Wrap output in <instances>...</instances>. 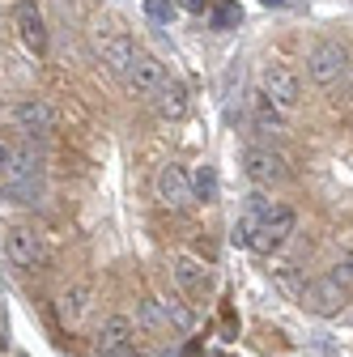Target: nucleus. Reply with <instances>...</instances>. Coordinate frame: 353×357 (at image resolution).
<instances>
[{
	"instance_id": "obj_1",
	"label": "nucleus",
	"mask_w": 353,
	"mask_h": 357,
	"mask_svg": "<svg viewBox=\"0 0 353 357\" xmlns=\"http://www.w3.org/2000/svg\"><path fill=\"white\" fill-rule=\"evenodd\" d=\"M260 94L273 98V107L290 115V111H298V102H302V81H298V73L285 68V64H264V68H260Z\"/></svg>"
},
{
	"instance_id": "obj_2",
	"label": "nucleus",
	"mask_w": 353,
	"mask_h": 357,
	"mask_svg": "<svg viewBox=\"0 0 353 357\" xmlns=\"http://www.w3.org/2000/svg\"><path fill=\"white\" fill-rule=\"evenodd\" d=\"M294 226H298V213H294L290 204H273V213L264 217L260 230L251 234V251H255V255H273V251H281V247L290 243Z\"/></svg>"
},
{
	"instance_id": "obj_3",
	"label": "nucleus",
	"mask_w": 353,
	"mask_h": 357,
	"mask_svg": "<svg viewBox=\"0 0 353 357\" xmlns=\"http://www.w3.org/2000/svg\"><path fill=\"white\" fill-rule=\"evenodd\" d=\"M306 73H311L315 85L332 89V85H340L349 77V52L340 47V43H320V47L306 56Z\"/></svg>"
},
{
	"instance_id": "obj_4",
	"label": "nucleus",
	"mask_w": 353,
	"mask_h": 357,
	"mask_svg": "<svg viewBox=\"0 0 353 357\" xmlns=\"http://www.w3.org/2000/svg\"><path fill=\"white\" fill-rule=\"evenodd\" d=\"M243 170H247V178H251L255 188H277V183H285V178H290L285 158L277 149H269V145H251L243 153Z\"/></svg>"
},
{
	"instance_id": "obj_5",
	"label": "nucleus",
	"mask_w": 353,
	"mask_h": 357,
	"mask_svg": "<svg viewBox=\"0 0 353 357\" xmlns=\"http://www.w3.org/2000/svg\"><path fill=\"white\" fill-rule=\"evenodd\" d=\"M162 85H166L162 60L149 56V52H137V60H132L128 73H123V89H128V94H137V98H153Z\"/></svg>"
},
{
	"instance_id": "obj_6",
	"label": "nucleus",
	"mask_w": 353,
	"mask_h": 357,
	"mask_svg": "<svg viewBox=\"0 0 353 357\" xmlns=\"http://www.w3.org/2000/svg\"><path fill=\"white\" fill-rule=\"evenodd\" d=\"M13 123L26 132V137L34 141H43V137H52L56 132V123H60V115H56V107L47 102V98H22L17 107H13Z\"/></svg>"
},
{
	"instance_id": "obj_7",
	"label": "nucleus",
	"mask_w": 353,
	"mask_h": 357,
	"mask_svg": "<svg viewBox=\"0 0 353 357\" xmlns=\"http://www.w3.org/2000/svg\"><path fill=\"white\" fill-rule=\"evenodd\" d=\"M345 302H349V289L336 285L332 277H315V281H306V289H302V306L311 310V315H324V319L340 315Z\"/></svg>"
},
{
	"instance_id": "obj_8",
	"label": "nucleus",
	"mask_w": 353,
	"mask_h": 357,
	"mask_svg": "<svg viewBox=\"0 0 353 357\" xmlns=\"http://www.w3.org/2000/svg\"><path fill=\"white\" fill-rule=\"evenodd\" d=\"M90 310H94V289H90V285H68V289L56 298V319H60V328H64V332L85 328Z\"/></svg>"
},
{
	"instance_id": "obj_9",
	"label": "nucleus",
	"mask_w": 353,
	"mask_h": 357,
	"mask_svg": "<svg viewBox=\"0 0 353 357\" xmlns=\"http://www.w3.org/2000/svg\"><path fill=\"white\" fill-rule=\"evenodd\" d=\"M5 255L17 264V268H38L47 259V247H43V234L34 226H13L5 234Z\"/></svg>"
},
{
	"instance_id": "obj_10",
	"label": "nucleus",
	"mask_w": 353,
	"mask_h": 357,
	"mask_svg": "<svg viewBox=\"0 0 353 357\" xmlns=\"http://www.w3.org/2000/svg\"><path fill=\"white\" fill-rule=\"evenodd\" d=\"M158 200H162L170 213H183L188 204H196L192 178H188L183 166H162V170H158Z\"/></svg>"
},
{
	"instance_id": "obj_11",
	"label": "nucleus",
	"mask_w": 353,
	"mask_h": 357,
	"mask_svg": "<svg viewBox=\"0 0 353 357\" xmlns=\"http://www.w3.org/2000/svg\"><path fill=\"white\" fill-rule=\"evenodd\" d=\"M132 336H137L132 319H128V315H111V319L94 332V353H98V357H123V353H132Z\"/></svg>"
},
{
	"instance_id": "obj_12",
	"label": "nucleus",
	"mask_w": 353,
	"mask_h": 357,
	"mask_svg": "<svg viewBox=\"0 0 353 357\" xmlns=\"http://www.w3.org/2000/svg\"><path fill=\"white\" fill-rule=\"evenodd\" d=\"M94 52H98V60L107 64V73H115L119 81H123V73H128V64L137 60V47H132V38L128 34H94Z\"/></svg>"
},
{
	"instance_id": "obj_13",
	"label": "nucleus",
	"mask_w": 353,
	"mask_h": 357,
	"mask_svg": "<svg viewBox=\"0 0 353 357\" xmlns=\"http://www.w3.org/2000/svg\"><path fill=\"white\" fill-rule=\"evenodd\" d=\"M273 213V200L264 196V192H251L247 200H243V213H239V221H234V230H230V243L234 247H251V234L260 230V221Z\"/></svg>"
},
{
	"instance_id": "obj_14",
	"label": "nucleus",
	"mask_w": 353,
	"mask_h": 357,
	"mask_svg": "<svg viewBox=\"0 0 353 357\" xmlns=\"http://www.w3.org/2000/svg\"><path fill=\"white\" fill-rule=\"evenodd\" d=\"M170 277H174V285H179L188 298H204L209 289H213V273L200 264V259H192V255H179L170 264Z\"/></svg>"
},
{
	"instance_id": "obj_15",
	"label": "nucleus",
	"mask_w": 353,
	"mask_h": 357,
	"mask_svg": "<svg viewBox=\"0 0 353 357\" xmlns=\"http://www.w3.org/2000/svg\"><path fill=\"white\" fill-rule=\"evenodd\" d=\"M13 26H17L22 43H26L34 56H47V30H43V13L30 5V0H22V5L13 9Z\"/></svg>"
},
{
	"instance_id": "obj_16",
	"label": "nucleus",
	"mask_w": 353,
	"mask_h": 357,
	"mask_svg": "<svg viewBox=\"0 0 353 357\" xmlns=\"http://www.w3.org/2000/svg\"><path fill=\"white\" fill-rule=\"evenodd\" d=\"M153 111H158L162 119H183V115H188V89H183L179 81H166L158 94H153Z\"/></svg>"
},
{
	"instance_id": "obj_17",
	"label": "nucleus",
	"mask_w": 353,
	"mask_h": 357,
	"mask_svg": "<svg viewBox=\"0 0 353 357\" xmlns=\"http://www.w3.org/2000/svg\"><path fill=\"white\" fill-rule=\"evenodd\" d=\"M251 111H255V128L260 132H273V137H285V111H277L273 107V98H264L260 94V89H255V94H251Z\"/></svg>"
},
{
	"instance_id": "obj_18",
	"label": "nucleus",
	"mask_w": 353,
	"mask_h": 357,
	"mask_svg": "<svg viewBox=\"0 0 353 357\" xmlns=\"http://www.w3.org/2000/svg\"><path fill=\"white\" fill-rule=\"evenodd\" d=\"M43 196V178H0V204H34Z\"/></svg>"
},
{
	"instance_id": "obj_19",
	"label": "nucleus",
	"mask_w": 353,
	"mask_h": 357,
	"mask_svg": "<svg viewBox=\"0 0 353 357\" xmlns=\"http://www.w3.org/2000/svg\"><path fill=\"white\" fill-rule=\"evenodd\" d=\"M188 178H192V196L200 204H217V170L213 166H196Z\"/></svg>"
},
{
	"instance_id": "obj_20",
	"label": "nucleus",
	"mask_w": 353,
	"mask_h": 357,
	"mask_svg": "<svg viewBox=\"0 0 353 357\" xmlns=\"http://www.w3.org/2000/svg\"><path fill=\"white\" fill-rule=\"evenodd\" d=\"M239 22H243V5H239V0H217L213 13H209V26L213 30H234Z\"/></svg>"
},
{
	"instance_id": "obj_21",
	"label": "nucleus",
	"mask_w": 353,
	"mask_h": 357,
	"mask_svg": "<svg viewBox=\"0 0 353 357\" xmlns=\"http://www.w3.org/2000/svg\"><path fill=\"white\" fill-rule=\"evenodd\" d=\"M162 310H166V328H179V332H192L196 328V310L188 302L170 298V302H162Z\"/></svg>"
},
{
	"instance_id": "obj_22",
	"label": "nucleus",
	"mask_w": 353,
	"mask_h": 357,
	"mask_svg": "<svg viewBox=\"0 0 353 357\" xmlns=\"http://www.w3.org/2000/svg\"><path fill=\"white\" fill-rule=\"evenodd\" d=\"M137 319H141L149 332H162V328H166V310H162L158 298H145V302L137 306Z\"/></svg>"
},
{
	"instance_id": "obj_23",
	"label": "nucleus",
	"mask_w": 353,
	"mask_h": 357,
	"mask_svg": "<svg viewBox=\"0 0 353 357\" xmlns=\"http://www.w3.org/2000/svg\"><path fill=\"white\" fill-rule=\"evenodd\" d=\"M328 277H332V281H336V285H345V289H349V285H353V247H349V251H340V255H336V264H332V273H328Z\"/></svg>"
},
{
	"instance_id": "obj_24",
	"label": "nucleus",
	"mask_w": 353,
	"mask_h": 357,
	"mask_svg": "<svg viewBox=\"0 0 353 357\" xmlns=\"http://www.w3.org/2000/svg\"><path fill=\"white\" fill-rule=\"evenodd\" d=\"M145 9H149L153 22H170L174 17V5H166V0H145Z\"/></svg>"
},
{
	"instance_id": "obj_25",
	"label": "nucleus",
	"mask_w": 353,
	"mask_h": 357,
	"mask_svg": "<svg viewBox=\"0 0 353 357\" xmlns=\"http://www.w3.org/2000/svg\"><path fill=\"white\" fill-rule=\"evenodd\" d=\"M222 336H226V340L239 336V324H234V310H230V306H222Z\"/></svg>"
},
{
	"instance_id": "obj_26",
	"label": "nucleus",
	"mask_w": 353,
	"mask_h": 357,
	"mask_svg": "<svg viewBox=\"0 0 353 357\" xmlns=\"http://www.w3.org/2000/svg\"><path fill=\"white\" fill-rule=\"evenodd\" d=\"M13 149H17V145L0 141V178H5V174H9V166H13Z\"/></svg>"
},
{
	"instance_id": "obj_27",
	"label": "nucleus",
	"mask_w": 353,
	"mask_h": 357,
	"mask_svg": "<svg viewBox=\"0 0 353 357\" xmlns=\"http://www.w3.org/2000/svg\"><path fill=\"white\" fill-rule=\"evenodd\" d=\"M213 5V0H179V9H188V13H204Z\"/></svg>"
},
{
	"instance_id": "obj_28",
	"label": "nucleus",
	"mask_w": 353,
	"mask_h": 357,
	"mask_svg": "<svg viewBox=\"0 0 353 357\" xmlns=\"http://www.w3.org/2000/svg\"><path fill=\"white\" fill-rule=\"evenodd\" d=\"M281 5H290V0H264V9H281Z\"/></svg>"
},
{
	"instance_id": "obj_29",
	"label": "nucleus",
	"mask_w": 353,
	"mask_h": 357,
	"mask_svg": "<svg viewBox=\"0 0 353 357\" xmlns=\"http://www.w3.org/2000/svg\"><path fill=\"white\" fill-rule=\"evenodd\" d=\"M0 344H5V336H0Z\"/></svg>"
},
{
	"instance_id": "obj_30",
	"label": "nucleus",
	"mask_w": 353,
	"mask_h": 357,
	"mask_svg": "<svg viewBox=\"0 0 353 357\" xmlns=\"http://www.w3.org/2000/svg\"><path fill=\"white\" fill-rule=\"evenodd\" d=\"M22 357H30V353H22Z\"/></svg>"
}]
</instances>
